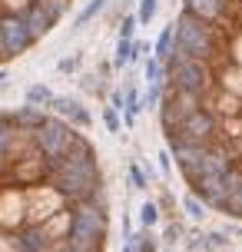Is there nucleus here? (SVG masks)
I'll return each instance as SVG.
<instances>
[{"label": "nucleus", "mask_w": 242, "mask_h": 252, "mask_svg": "<svg viewBox=\"0 0 242 252\" xmlns=\"http://www.w3.org/2000/svg\"><path fill=\"white\" fill-rule=\"evenodd\" d=\"M126 176H129V183H133V189H150V183H153V176L146 173V166H140V163H129Z\"/></svg>", "instance_id": "nucleus-21"}, {"label": "nucleus", "mask_w": 242, "mask_h": 252, "mask_svg": "<svg viewBox=\"0 0 242 252\" xmlns=\"http://www.w3.org/2000/svg\"><path fill=\"white\" fill-rule=\"evenodd\" d=\"M110 106H116V110H126V90H123V87L110 93Z\"/></svg>", "instance_id": "nucleus-31"}, {"label": "nucleus", "mask_w": 242, "mask_h": 252, "mask_svg": "<svg viewBox=\"0 0 242 252\" xmlns=\"http://www.w3.org/2000/svg\"><path fill=\"white\" fill-rule=\"evenodd\" d=\"M7 80H10V70H7V66H0V87H3Z\"/></svg>", "instance_id": "nucleus-34"}, {"label": "nucleus", "mask_w": 242, "mask_h": 252, "mask_svg": "<svg viewBox=\"0 0 242 252\" xmlns=\"http://www.w3.org/2000/svg\"><path fill=\"white\" fill-rule=\"evenodd\" d=\"M156 222H159V202L146 199V202L140 206V226H143V229H153Z\"/></svg>", "instance_id": "nucleus-22"}, {"label": "nucleus", "mask_w": 242, "mask_h": 252, "mask_svg": "<svg viewBox=\"0 0 242 252\" xmlns=\"http://www.w3.org/2000/svg\"><path fill=\"white\" fill-rule=\"evenodd\" d=\"M50 110L57 116H63V120H70L73 126H93V113H90L87 106L77 100V96H53L50 100Z\"/></svg>", "instance_id": "nucleus-9"}, {"label": "nucleus", "mask_w": 242, "mask_h": 252, "mask_svg": "<svg viewBox=\"0 0 242 252\" xmlns=\"http://www.w3.org/2000/svg\"><path fill=\"white\" fill-rule=\"evenodd\" d=\"M106 229H110L106 206H100L96 199H83V202L73 206V222H70L66 246L77 249V252H103V246H106Z\"/></svg>", "instance_id": "nucleus-2"}, {"label": "nucleus", "mask_w": 242, "mask_h": 252, "mask_svg": "<svg viewBox=\"0 0 242 252\" xmlns=\"http://www.w3.org/2000/svg\"><path fill=\"white\" fill-rule=\"evenodd\" d=\"M140 246V232H126V242H123V252H136Z\"/></svg>", "instance_id": "nucleus-32"}, {"label": "nucleus", "mask_w": 242, "mask_h": 252, "mask_svg": "<svg viewBox=\"0 0 242 252\" xmlns=\"http://www.w3.org/2000/svg\"><path fill=\"white\" fill-rule=\"evenodd\" d=\"M73 139H77V129H73V123L63 120V116H47V123L33 129V143H37V150L43 153L47 159L66 156V150L73 146Z\"/></svg>", "instance_id": "nucleus-6"}, {"label": "nucleus", "mask_w": 242, "mask_h": 252, "mask_svg": "<svg viewBox=\"0 0 242 252\" xmlns=\"http://www.w3.org/2000/svg\"><path fill=\"white\" fill-rule=\"evenodd\" d=\"M136 57H140L136 37H120V40H116V53H113V66H116V70H126Z\"/></svg>", "instance_id": "nucleus-14"}, {"label": "nucleus", "mask_w": 242, "mask_h": 252, "mask_svg": "<svg viewBox=\"0 0 242 252\" xmlns=\"http://www.w3.org/2000/svg\"><path fill=\"white\" fill-rule=\"evenodd\" d=\"M136 252H159V242H156L153 229H143L140 232V246H136Z\"/></svg>", "instance_id": "nucleus-27"}, {"label": "nucleus", "mask_w": 242, "mask_h": 252, "mask_svg": "<svg viewBox=\"0 0 242 252\" xmlns=\"http://www.w3.org/2000/svg\"><path fill=\"white\" fill-rule=\"evenodd\" d=\"M182 10L196 13L203 20H219L226 10V0H182Z\"/></svg>", "instance_id": "nucleus-11"}, {"label": "nucleus", "mask_w": 242, "mask_h": 252, "mask_svg": "<svg viewBox=\"0 0 242 252\" xmlns=\"http://www.w3.org/2000/svg\"><path fill=\"white\" fill-rule=\"evenodd\" d=\"M0 33H3V47H7V57H20L27 53L37 40L27 27V17L24 13H3L0 17Z\"/></svg>", "instance_id": "nucleus-8"}, {"label": "nucleus", "mask_w": 242, "mask_h": 252, "mask_svg": "<svg viewBox=\"0 0 242 252\" xmlns=\"http://www.w3.org/2000/svg\"><path fill=\"white\" fill-rule=\"evenodd\" d=\"M103 126H106L113 136L123 129V116H120V110H116V106H106V110H103Z\"/></svg>", "instance_id": "nucleus-24"}, {"label": "nucleus", "mask_w": 242, "mask_h": 252, "mask_svg": "<svg viewBox=\"0 0 242 252\" xmlns=\"http://www.w3.org/2000/svg\"><path fill=\"white\" fill-rule=\"evenodd\" d=\"M182 232H186V229L179 226V222H169V226H166V232H163V242H166V246H173L176 239H182Z\"/></svg>", "instance_id": "nucleus-30"}, {"label": "nucleus", "mask_w": 242, "mask_h": 252, "mask_svg": "<svg viewBox=\"0 0 242 252\" xmlns=\"http://www.w3.org/2000/svg\"><path fill=\"white\" fill-rule=\"evenodd\" d=\"M24 17H27V27H30L33 40H43V37H47V33L53 30V27H57V20H53L50 13L40 7V3H33V7H30V10H27Z\"/></svg>", "instance_id": "nucleus-10"}, {"label": "nucleus", "mask_w": 242, "mask_h": 252, "mask_svg": "<svg viewBox=\"0 0 242 252\" xmlns=\"http://www.w3.org/2000/svg\"><path fill=\"white\" fill-rule=\"evenodd\" d=\"M47 169H50V183L60 189L70 202L90 199V196L103 186L96 153H93V146H90L80 133H77V139H73V146L66 150V156L47 159Z\"/></svg>", "instance_id": "nucleus-1"}, {"label": "nucleus", "mask_w": 242, "mask_h": 252, "mask_svg": "<svg viewBox=\"0 0 242 252\" xmlns=\"http://www.w3.org/2000/svg\"><path fill=\"white\" fill-rule=\"evenodd\" d=\"M136 24H140V17H136V13L123 17V20H120V37H133V33H136Z\"/></svg>", "instance_id": "nucleus-29"}, {"label": "nucleus", "mask_w": 242, "mask_h": 252, "mask_svg": "<svg viewBox=\"0 0 242 252\" xmlns=\"http://www.w3.org/2000/svg\"><path fill=\"white\" fill-rule=\"evenodd\" d=\"M77 66H80V57H63V60L57 63V73L73 76V73H77Z\"/></svg>", "instance_id": "nucleus-28"}, {"label": "nucleus", "mask_w": 242, "mask_h": 252, "mask_svg": "<svg viewBox=\"0 0 242 252\" xmlns=\"http://www.w3.org/2000/svg\"><path fill=\"white\" fill-rule=\"evenodd\" d=\"M169 166H173L169 163V153H159V169H163L166 176H169Z\"/></svg>", "instance_id": "nucleus-33"}, {"label": "nucleus", "mask_w": 242, "mask_h": 252, "mask_svg": "<svg viewBox=\"0 0 242 252\" xmlns=\"http://www.w3.org/2000/svg\"><path fill=\"white\" fill-rule=\"evenodd\" d=\"M226 242H229V236H226V232H209V236H199V246H203V249H222Z\"/></svg>", "instance_id": "nucleus-26"}, {"label": "nucleus", "mask_w": 242, "mask_h": 252, "mask_svg": "<svg viewBox=\"0 0 242 252\" xmlns=\"http://www.w3.org/2000/svg\"><path fill=\"white\" fill-rule=\"evenodd\" d=\"M166 83L203 96L206 90H209V60H199V57H189V53H182V50H173V57L166 63Z\"/></svg>", "instance_id": "nucleus-4"}, {"label": "nucleus", "mask_w": 242, "mask_h": 252, "mask_svg": "<svg viewBox=\"0 0 242 252\" xmlns=\"http://www.w3.org/2000/svg\"><path fill=\"white\" fill-rule=\"evenodd\" d=\"M13 123L20 126V129H37V126H43V123H47V116H43V106L24 103L20 110H13Z\"/></svg>", "instance_id": "nucleus-12"}, {"label": "nucleus", "mask_w": 242, "mask_h": 252, "mask_svg": "<svg viewBox=\"0 0 242 252\" xmlns=\"http://www.w3.org/2000/svg\"><path fill=\"white\" fill-rule=\"evenodd\" d=\"M173 40H176V24H169L163 27V33H159V40H156V57L163 63H169V57H173Z\"/></svg>", "instance_id": "nucleus-15"}, {"label": "nucleus", "mask_w": 242, "mask_h": 252, "mask_svg": "<svg viewBox=\"0 0 242 252\" xmlns=\"http://www.w3.org/2000/svg\"><path fill=\"white\" fill-rule=\"evenodd\" d=\"M17 133H20V126L13 123V113H3L0 110V159L17 146Z\"/></svg>", "instance_id": "nucleus-13"}, {"label": "nucleus", "mask_w": 242, "mask_h": 252, "mask_svg": "<svg viewBox=\"0 0 242 252\" xmlns=\"http://www.w3.org/2000/svg\"><path fill=\"white\" fill-rule=\"evenodd\" d=\"M219 213H226V216H236V219H242V179L232 186V192H229V199L222 202V209Z\"/></svg>", "instance_id": "nucleus-19"}, {"label": "nucleus", "mask_w": 242, "mask_h": 252, "mask_svg": "<svg viewBox=\"0 0 242 252\" xmlns=\"http://www.w3.org/2000/svg\"><path fill=\"white\" fill-rule=\"evenodd\" d=\"M182 206H186V216H189L192 222H203L206 219V202L196 196V192H189L186 199H182Z\"/></svg>", "instance_id": "nucleus-23"}, {"label": "nucleus", "mask_w": 242, "mask_h": 252, "mask_svg": "<svg viewBox=\"0 0 242 252\" xmlns=\"http://www.w3.org/2000/svg\"><path fill=\"white\" fill-rule=\"evenodd\" d=\"M219 136V120L216 113H209V110H196V113L186 120V123H179L176 129H166V139H169V146H182V143H199V146H212Z\"/></svg>", "instance_id": "nucleus-5"}, {"label": "nucleus", "mask_w": 242, "mask_h": 252, "mask_svg": "<svg viewBox=\"0 0 242 252\" xmlns=\"http://www.w3.org/2000/svg\"><path fill=\"white\" fill-rule=\"evenodd\" d=\"M57 96L47 83H33V87H27V93H24V100L27 103H33V106H50V100Z\"/></svg>", "instance_id": "nucleus-16"}, {"label": "nucleus", "mask_w": 242, "mask_h": 252, "mask_svg": "<svg viewBox=\"0 0 242 252\" xmlns=\"http://www.w3.org/2000/svg\"><path fill=\"white\" fill-rule=\"evenodd\" d=\"M156 10H159V0H140V10H136L140 24H153Z\"/></svg>", "instance_id": "nucleus-25"}, {"label": "nucleus", "mask_w": 242, "mask_h": 252, "mask_svg": "<svg viewBox=\"0 0 242 252\" xmlns=\"http://www.w3.org/2000/svg\"><path fill=\"white\" fill-rule=\"evenodd\" d=\"M143 76H146V83H156V80H166V63L156 57V53H150L146 57V63H143Z\"/></svg>", "instance_id": "nucleus-17"}, {"label": "nucleus", "mask_w": 242, "mask_h": 252, "mask_svg": "<svg viewBox=\"0 0 242 252\" xmlns=\"http://www.w3.org/2000/svg\"><path fill=\"white\" fill-rule=\"evenodd\" d=\"M57 252H77V249H70V246H66V242H63V246H60V249H57Z\"/></svg>", "instance_id": "nucleus-35"}, {"label": "nucleus", "mask_w": 242, "mask_h": 252, "mask_svg": "<svg viewBox=\"0 0 242 252\" xmlns=\"http://www.w3.org/2000/svg\"><path fill=\"white\" fill-rule=\"evenodd\" d=\"M106 3H110V0H90L87 7H83V10L77 13V20H73V27H77V30H83V27H87L90 20L96 17V13H103V7H106Z\"/></svg>", "instance_id": "nucleus-20"}, {"label": "nucleus", "mask_w": 242, "mask_h": 252, "mask_svg": "<svg viewBox=\"0 0 242 252\" xmlns=\"http://www.w3.org/2000/svg\"><path fill=\"white\" fill-rule=\"evenodd\" d=\"M196 110H203V96L199 93H186V90H176V87L166 83L163 103H159V123H163V129H176Z\"/></svg>", "instance_id": "nucleus-7"}, {"label": "nucleus", "mask_w": 242, "mask_h": 252, "mask_svg": "<svg viewBox=\"0 0 242 252\" xmlns=\"http://www.w3.org/2000/svg\"><path fill=\"white\" fill-rule=\"evenodd\" d=\"M163 93H166V80L150 83V87H146V93H143V110H156V106L163 103Z\"/></svg>", "instance_id": "nucleus-18"}, {"label": "nucleus", "mask_w": 242, "mask_h": 252, "mask_svg": "<svg viewBox=\"0 0 242 252\" xmlns=\"http://www.w3.org/2000/svg\"><path fill=\"white\" fill-rule=\"evenodd\" d=\"M173 50H182V53H189V57L209 60L212 57V20H203V17H196L189 10H179Z\"/></svg>", "instance_id": "nucleus-3"}]
</instances>
